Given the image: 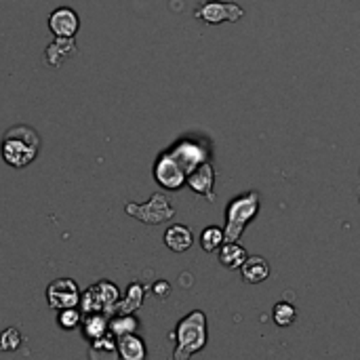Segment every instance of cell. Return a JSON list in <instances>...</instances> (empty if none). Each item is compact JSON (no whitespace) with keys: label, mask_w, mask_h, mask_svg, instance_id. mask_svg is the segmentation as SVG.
<instances>
[{"label":"cell","mask_w":360,"mask_h":360,"mask_svg":"<svg viewBox=\"0 0 360 360\" xmlns=\"http://www.w3.org/2000/svg\"><path fill=\"white\" fill-rule=\"evenodd\" d=\"M42 139L36 129L30 124H13L4 131L0 141V156L13 169L30 167L40 152Z\"/></svg>","instance_id":"cell-1"},{"label":"cell","mask_w":360,"mask_h":360,"mask_svg":"<svg viewBox=\"0 0 360 360\" xmlns=\"http://www.w3.org/2000/svg\"><path fill=\"white\" fill-rule=\"evenodd\" d=\"M169 338L175 342V360H188L194 356L196 352H200L207 346L209 340V329H207V316L202 310H194L188 316H184L175 331L169 333Z\"/></svg>","instance_id":"cell-2"},{"label":"cell","mask_w":360,"mask_h":360,"mask_svg":"<svg viewBox=\"0 0 360 360\" xmlns=\"http://www.w3.org/2000/svg\"><path fill=\"white\" fill-rule=\"evenodd\" d=\"M259 207H262V196L255 190L232 198L226 209V228H224L226 240H238L245 228L257 217Z\"/></svg>","instance_id":"cell-3"},{"label":"cell","mask_w":360,"mask_h":360,"mask_svg":"<svg viewBox=\"0 0 360 360\" xmlns=\"http://www.w3.org/2000/svg\"><path fill=\"white\" fill-rule=\"evenodd\" d=\"M124 213L129 217H135L137 221L146 224V226H156V224H165L175 215V209L169 200L167 194L156 192L148 202L137 205V202H127L124 205Z\"/></svg>","instance_id":"cell-4"},{"label":"cell","mask_w":360,"mask_h":360,"mask_svg":"<svg viewBox=\"0 0 360 360\" xmlns=\"http://www.w3.org/2000/svg\"><path fill=\"white\" fill-rule=\"evenodd\" d=\"M120 302V291L114 283L110 281H101L93 287H89L84 291V295L80 297V306L86 312H105V314H114L116 304Z\"/></svg>","instance_id":"cell-5"},{"label":"cell","mask_w":360,"mask_h":360,"mask_svg":"<svg viewBox=\"0 0 360 360\" xmlns=\"http://www.w3.org/2000/svg\"><path fill=\"white\" fill-rule=\"evenodd\" d=\"M194 17L205 21L207 25H219L226 21H238L245 17V11L236 2H221V0H205L196 11Z\"/></svg>","instance_id":"cell-6"},{"label":"cell","mask_w":360,"mask_h":360,"mask_svg":"<svg viewBox=\"0 0 360 360\" xmlns=\"http://www.w3.org/2000/svg\"><path fill=\"white\" fill-rule=\"evenodd\" d=\"M186 171L171 156V152H162L154 162V179L162 190H179L186 184Z\"/></svg>","instance_id":"cell-7"},{"label":"cell","mask_w":360,"mask_h":360,"mask_svg":"<svg viewBox=\"0 0 360 360\" xmlns=\"http://www.w3.org/2000/svg\"><path fill=\"white\" fill-rule=\"evenodd\" d=\"M80 297H82V291L72 278H57L46 287V302L53 310L78 308Z\"/></svg>","instance_id":"cell-8"},{"label":"cell","mask_w":360,"mask_h":360,"mask_svg":"<svg viewBox=\"0 0 360 360\" xmlns=\"http://www.w3.org/2000/svg\"><path fill=\"white\" fill-rule=\"evenodd\" d=\"M169 152H171V156L181 165V169L186 171V175H188L192 169H196L198 165L207 162L209 156H211L207 143L196 141V139H181V141H177Z\"/></svg>","instance_id":"cell-9"},{"label":"cell","mask_w":360,"mask_h":360,"mask_svg":"<svg viewBox=\"0 0 360 360\" xmlns=\"http://www.w3.org/2000/svg\"><path fill=\"white\" fill-rule=\"evenodd\" d=\"M76 53H78V46H76L74 36H55V40H51L44 49V63L57 70Z\"/></svg>","instance_id":"cell-10"},{"label":"cell","mask_w":360,"mask_h":360,"mask_svg":"<svg viewBox=\"0 0 360 360\" xmlns=\"http://www.w3.org/2000/svg\"><path fill=\"white\" fill-rule=\"evenodd\" d=\"M186 184L198 194V196H205L207 200H215V194H213V186H215V169L211 165V160L198 165L196 169H192L186 177Z\"/></svg>","instance_id":"cell-11"},{"label":"cell","mask_w":360,"mask_h":360,"mask_svg":"<svg viewBox=\"0 0 360 360\" xmlns=\"http://www.w3.org/2000/svg\"><path fill=\"white\" fill-rule=\"evenodd\" d=\"M49 30L55 36H76L80 30V17L70 6H59L49 15Z\"/></svg>","instance_id":"cell-12"},{"label":"cell","mask_w":360,"mask_h":360,"mask_svg":"<svg viewBox=\"0 0 360 360\" xmlns=\"http://www.w3.org/2000/svg\"><path fill=\"white\" fill-rule=\"evenodd\" d=\"M162 240H165V245H167L171 251H175V253H186V251L192 247V243H194V234H192V230H190L188 226L175 224V226L167 228Z\"/></svg>","instance_id":"cell-13"},{"label":"cell","mask_w":360,"mask_h":360,"mask_svg":"<svg viewBox=\"0 0 360 360\" xmlns=\"http://www.w3.org/2000/svg\"><path fill=\"white\" fill-rule=\"evenodd\" d=\"M240 270H243V281L249 285H259L270 276V264L262 255L247 257L245 264L240 266Z\"/></svg>","instance_id":"cell-14"},{"label":"cell","mask_w":360,"mask_h":360,"mask_svg":"<svg viewBox=\"0 0 360 360\" xmlns=\"http://www.w3.org/2000/svg\"><path fill=\"white\" fill-rule=\"evenodd\" d=\"M217 251H219V255H217L219 264H221L224 268H228V270L240 268V266L245 264V259L249 257L247 251H245V247L238 245V240H226Z\"/></svg>","instance_id":"cell-15"},{"label":"cell","mask_w":360,"mask_h":360,"mask_svg":"<svg viewBox=\"0 0 360 360\" xmlns=\"http://www.w3.org/2000/svg\"><path fill=\"white\" fill-rule=\"evenodd\" d=\"M143 297H146V287L141 283H131L124 297L116 304L114 314H135L141 308Z\"/></svg>","instance_id":"cell-16"},{"label":"cell","mask_w":360,"mask_h":360,"mask_svg":"<svg viewBox=\"0 0 360 360\" xmlns=\"http://www.w3.org/2000/svg\"><path fill=\"white\" fill-rule=\"evenodd\" d=\"M110 331V314L105 312H86L82 321V333L86 340H97Z\"/></svg>","instance_id":"cell-17"},{"label":"cell","mask_w":360,"mask_h":360,"mask_svg":"<svg viewBox=\"0 0 360 360\" xmlns=\"http://www.w3.org/2000/svg\"><path fill=\"white\" fill-rule=\"evenodd\" d=\"M146 344L137 333H127L118 338V356L124 360H143L146 359Z\"/></svg>","instance_id":"cell-18"},{"label":"cell","mask_w":360,"mask_h":360,"mask_svg":"<svg viewBox=\"0 0 360 360\" xmlns=\"http://www.w3.org/2000/svg\"><path fill=\"white\" fill-rule=\"evenodd\" d=\"M116 354H118V340H116V335H112L110 331H108L105 335H101V338H97V340L91 342V352H89L91 359H97V356H101V359H112V356H116Z\"/></svg>","instance_id":"cell-19"},{"label":"cell","mask_w":360,"mask_h":360,"mask_svg":"<svg viewBox=\"0 0 360 360\" xmlns=\"http://www.w3.org/2000/svg\"><path fill=\"white\" fill-rule=\"evenodd\" d=\"M137 327H139V321L135 314H114L110 319V333L116 338L127 335V333H137Z\"/></svg>","instance_id":"cell-20"},{"label":"cell","mask_w":360,"mask_h":360,"mask_svg":"<svg viewBox=\"0 0 360 360\" xmlns=\"http://www.w3.org/2000/svg\"><path fill=\"white\" fill-rule=\"evenodd\" d=\"M224 243H226V234H224V230L217 228V226H209V228L202 230V234H200V247H202L207 253H215Z\"/></svg>","instance_id":"cell-21"},{"label":"cell","mask_w":360,"mask_h":360,"mask_svg":"<svg viewBox=\"0 0 360 360\" xmlns=\"http://www.w3.org/2000/svg\"><path fill=\"white\" fill-rule=\"evenodd\" d=\"M272 319L278 327H291L295 321H297V310L295 306H291L289 302H278L274 306V312H272Z\"/></svg>","instance_id":"cell-22"},{"label":"cell","mask_w":360,"mask_h":360,"mask_svg":"<svg viewBox=\"0 0 360 360\" xmlns=\"http://www.w3.org/2000/svg\"><path fill=\"white\" fill-rule=\"evenodd\" d=\"M82 323V314L78 312V308H63V310H57V325L63 329V331H72L76 327H80Z\"/></svg>","instance_id":"cell-23"},{"label":"cell","mask_w":360,"mask_h":360,"mask_svg":"<svg viewBox=\"0 0 360 360\" xmlns=\"http://www.w3.org/2000/svg\"><path fill=\"white\" fill-rule=\"evenodd\" d=\"M21 342H23V338H21V333H19L17 327H8V329H4V331L0 333V350H2V352H13V350H17V348L21 346Z\"/></svg>","instance_id":"cell-24"},{"label":"cell","mask_w":360,"mask_h":360,"mask_svg":"<svg viewBox=\"0 0 360 360\" xmlns=\"http://www.w3.org/2000/svg\"><path fill=\"white\" fill-rule=\"evenodd\" d=\"M154 291H158V293H156L158 297H167V295L171 293V287H169V283L160 281V283H156V285H154Z\"/></svg>","instance_id":"cell-25"}]
</instances>
